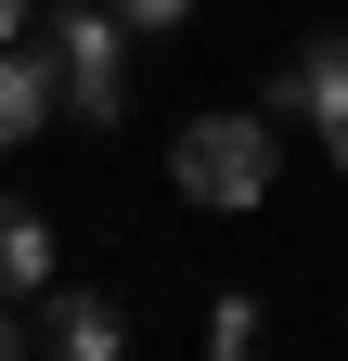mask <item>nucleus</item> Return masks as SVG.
<instances>
[{
    "label": "nucleus",
    "instance_id": "obj_1",
    "mask_svg": "<svg viewBox=\"0 0 348 361\" xmlns=\"http://www.w3.org/2000/svg\"><path fill=\"white\" fill-rule=\"evenodd\" d=\"M168 180L194 207H258L271 194V116H194L181 155H168Z\"/></svg>",
    "mask_w": 348,
    "mask_h": 361
},
{
    "label": "nucleus",
    "instance_id": "obj_2",
    "mask_svg": "<svg viewBox=\"0 0 348 361\" xmlns=\"http://www.w3.org/2000/svg\"><path fill=\"white\" fill-rule=\"evenodd\" d=\"M52 78H65V104L116 129L129 116V13H104V0H65V26H52Z\"/></svg>",
    "mask_w": 348,
    "mask_h": 361
},
{
    "label": "nucleus",
    "instance_id": "obj_3",
    "mask_svg": "<svg viewBox=\"0 0 348 361\" xmlns=\"http://www.w3.org/2000/svg\"><path fill=\"white\" fill-rule=\"evenodd\" d=\"M39 348H65V361H116L129 323H116L104 297H77V284H39Z\"/></svg>",
    "mask_w": 348,
    "mask_h": 361
},
{
    "label": "nucleus",
    "instance_id": "obj_4",
    "mask_svg": "<svg viewBox=\"0 0 348 361\" xmlns=\"http://www.w3.org/2000/svg\"><path fill=\"white\" fill-rule=\"evenodd\" d=\"M65 104L52 52H26V39H0V142H39V116Z\"/></svg>",
    "mask_w": 348,
    "mask_h": 361
},
{
    "label": "nucleus",
    "instance_id": "obj_5",
    "mask_svg": "<svg viewBox=\"0 0 348 361\" xmlns=\"http://www.w3.org/2000/svg\"><path fill=\"white\" fill-rule=\"evenodd\" d=\"M39 284H52V219L0 207V310H39Z\"/></svg>",
    "mask_w": 348,
    "mask_h": 361
},
{
    "label": "nucleus",
    "instance_id": "obj_6",
    "mask_svg": "<svg viewBox=\"0 0 348 361\" xmlns=\"http://www.w3.org/2000/svg\"><path fill=\"white\" fill-rule=\"evenodd\" d=\"M284 104H297V116H335V104H348V39H310V52L284 65Z\"/></svg>",
    "mask_w": 348,
    "mask_h": 361
},
{
    "label": "nucleus",
    "instance_id": "obj_7",
    "mask_svg": "<svg viewBox=\"0 0 348 361\" xmlns=\"http://www.w3.org/2000/svg\"><path fill=\"white\" fill-rule=\"evenodd\" d=\"M206 348L245 361V348H258V310H245V297H220V310H206Z\"/></svg>",
    "mask_w": 348,
    "mask_h": 361
},
{
    "label": "nucleus",
    "instance_id": "obj_8",
    "mask_svg": "<svg viewBox=\"0 0 348 361\" xmlns=\"http://www.w3.org/2000/svg\"><path fill=\"white\" fill-rule=\"evenodd\" d=\"M104 13H129V26H181L194 0H104Z\"/></svg>",
    "mask_w": 348,
    "mask_h": 361
},
{
    "label": "nucleus",
    "instance_id": "obj_9",
    "mask_svg": "<svg viewBox=\"0 0 348 361\" xmlns=\"http://www.w3.org/2000/svg\"><path fill=\"white\" fill-rule=\"evenodd\" d=\"M0 39H26V0H0Z\"/></svg>",
    "mask_w": 348,
    "mask_h": 361
},
{
    "label": "nucleus",
    "instance_id": "obj_10",
    "mask_svg": "<svg viewBox=\"0 0 348 361\" xmlns=\"http://www.w3.org/2000/svg\"><path fill=\"white\" fill-rule=\"evenodd\" d=\"M323 129H335V168H348V104H335V116H323Z\"/></svg>",
    "mask_w": 348,
    "mask_h": 361
},
{
    "label": "nucleus",
    "instance_id": "obj_11",
    "mask_svg": "<svg viewBox=\"0 0 348 361\" xmlns=\"http://www.w3.org/2000/svg\"><path fill=\"white\" fill-rule=\"evenodd\" d=\"M0 348H26V323H13V310H0Z\"/></svg>",
    "mask_w": 348,
    "mask_h": 361
}]
</instances>
